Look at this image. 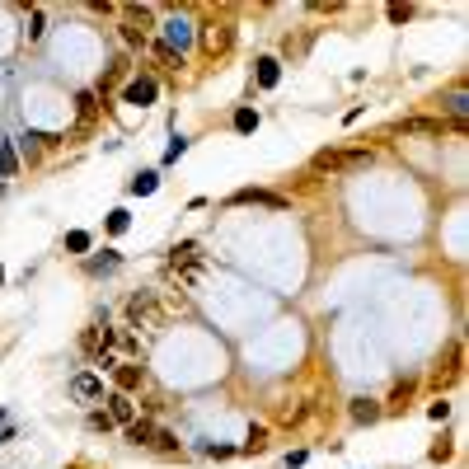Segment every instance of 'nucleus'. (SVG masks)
<instances>
[{"label": "nucleus", "mask_w": 469, "mask_h": 469, "mask_svg": "<svg viewBox=\"0 0 469 469\" xmlns=\"http://www.w3.org/2000/svg\"><path fill=\"white\" fill-rule=\"evenodd\" d=\"M366 164H371V150H319L314 155V169H328V174L366 169Z\"/></svg>", "instance_id": "nucleus-1"}, {"label": "nucleus", "mask_w": 469, "mask_h": 469, "mask_svg": "<svg viewBox=\"0 0 469 469\" xmlns=\"http://www.w3.org/2000/svg\"><path fill=\"white\" fill-rule=\"evenodd\" d=\"M197 38H202V52L206 57H225L234 43V24L230 19H211V24H202L197 29Z\"/></svg>", "instance_id": "nucleus-2"}, {"label": "nucleus", "mask_w": 469, "mask_h": 469, "mask_svg": "<svg viewBox=\"0 0 469 469\" xmlns=\"http://www.w3.org/2000/svg\"><path fill=\"white\" fill-rule=\"evenodd\" d=\"M127 328H160V305L150 291H136L127 300Z\"/></svg>", "instance_id": "nucleus-3"}, {"label": "nucleus", "mask_w": 469, "mask_h": 469, "mask_svg": "<svg viewBox=\"0 0 469 469\" xmlns=\"http://www.w3.org/2000/svg\"><path fill=\"white\" fill-rule=\"evenodd\" d=\"M155 94H160L155 76H132L122 85V104H132V108H150V104H155Z\"/></svg>", "instance_id": "nucleus-4"}, {"label": "nucleus", "mask_w": 469, "mask_h": 469, "mask_svg": "<svg viewBox=\"0 0 469 469\" xmlns=\"http://www.w3.org/2000/svg\"><path fill=\"white\" fill-rule=\"evenodd\" d=\"M146 33H150V10L146 5H127L122 10V43H146Z\"/></svg>", "instance_id": "nucleus-5"}, {"label": "nucleus", "mask_w": 469, "mask_h": 469, "mask_svg": "<svg viewBox=\"0 0 469 469\" xmlns=\"http://www.w3.org/2000/svg\"><path fill=\"white\" fill-rule=\"evenodd\" d=\"M192 38H197V29H192V24H188L183 15L164 19V38H160V43H164V47H174V52H178V57H183L188 47H192Z\"/></svg>", "instance_id": "nucleus-6"}, {"label": "nucleus", "mask_w": 469, "mask_h": 469, "mask_svg": "<svg viewBox=\"0 0 469 469\" xmlns=\"http://www.w3.org/2000/svg\"><path fill=\"white\" fill-rule=\"evenodd\" d=\"M141 380H146V366H141V361H118V366H113V385H118V394L141 390Z\"/></svg>", "instance_id": "nucleus-7"}, {"label": "nucleus", "mask_w": 469, "mask_h": 469, "mask_svg": "<svg viewBox=\"0 0 469 469\" xmlns=\"http://www.w3.org/2000/svg\"><path fill=\"white\" fill-rule=\"evenodd\" d=\"M230 202L234 206H272V211H281V197L277 192H263V188H239V192H230Z\"/></svg>", "instance_id": "nucleus-8"}, {"label": "nucleus", "mask_w": 469, "mask_h": 469, "mask_svg": "<svg viewBox=\"0 0 469 469\" xmlns=\"http://www.w3.org/2000/svg\"><path fill=\"white\" fill-rule=\"evenodd\" d=\"M104 404H108V422H122V427H132V422H136V404H132V394H118V390H113Z\"/></svg>", "instance_id": "nucleus-9"}, {"label": "nucleus", "mask_w": 469, "mask_h": 469, "mask_svg": "<svg viewBox=\"0 0 469 469\" xmlns=\"http://www.w3.org/2000/svg\"><path fill=\"white\" fill-rule=\"evenodd\" d=\"M99 394H104V380H99V375H76V380H71V399H76V404H94V399H99Z\"/></svg>", "instance_id": "nucleus-10"}, {"label": "nucleus", "mask_w": 469, "mask_h": 469, "mask_svg": "<svg viewBox=\"0 0 469 469\" xmlns=\"http://www.w3.org/2000/svg\"><path fill=\"white\" fill-rule=\"evenodd\" d=\"M399 132L404 136H441L446 122H437V118H408V122H399Z\"/></svg>", "instance_id": "nucleus-11"}, {"label": "nucleus", "mask_w": 469, "mask_h": 469, "mask_svg": "<svg viewBox=\"0 0 469 469\" xmlns=\"http://www.w3.org/2000/svg\"><path fill=\"white\" fill-rule=\"evenodd\" d=\"M253 80H258V90H277L281 62H277V57H263V62H258V71H253Z\"/></svg>", "instance_id": "nucleus-12"}, {"label": "nucleus", "mask_w": 469, "mask_h": 469, "mask_svg": "<svg viewBox=\"0 0 469 469\" xmlns=\"http://www.w3.org/2000/svg\"><path fill=\"white\" fill-rule=\"evenodd\" d=\"M347 413H352V422H366V427H371V422H380V418H385V413H380V404H375V399H352V408H347Z\"/></svg>", "instance_id": "nucleus-13"}, {"label": "nucleus", "mask_w": 469, "mask_h": 469, "mask_svg": "<svg viewBox=\"0 0 469 469\" xmlns=\"http://www.w3.org/2000/svg\"><path fill=\"white\" fill-rule=\"evenodd\" d=\"M76 113H80V122L90 127L94 113H99V94H94V90H80V94H76Z\"/></svg>", "instance_id": "nucleus-14"}, {"label": "nucleus", "mask_w": 469, "mask_h": 469, "mask_svg": "<svg viewBox=\"0 0 469 469\" xmlns=\"http://www.w3.org/2000/svg\"><path fill=\"white\" fill-rule=\"evenodd\" d=\"M455 375H460V343H451V352H446V366H437V385H451Z\"/></svg>", "instance_id": "nucleus-15"}, {"label": "nucleus", "mask_w": 469, "mask_h": 469, "mask_svg": "<svg viewBox=\"0 0 469 469\" xmlns=\"http://www.w3.org/2000/svg\"><path fill=\"white\" fill-rule=\"evenodd\" d=\"M85 267H90L94 277H104V272H118V267H122V258H118V253H113V249H104V253H99V258H90V263H85Z\"/></svg>", "instance_id": "nucleus-16"}, {"label": "nucleus", "mask_w": 469, "mask_h": 469, "mask_svg": "<svg viewBox=\"0 0 469 469\" xmlns=\"http://www.w3.org/2000/svg\"><path fill=\"white\" fill-rule=\"evenodd\" d=\"M150 52H155V62H160V66H169V71H178V66H183V57H178L174 47H164V43H160V38H155V43H150Z\"/></svg>", "instance_id": "nucleus-17"}, {"label": "nucleus", "mask_w": 469, "mask_h": 469, "mask_svg": "<svg viewBox=\"0 0 469 469\" xmlns=\"http://www.w3.org/2000/svg\"><path fill=\"white\" fill-rule=\"evenodd\" d=\"M127 437L136 441V446H150V441H155V422H132V427H127Z\"/></svg>", "instance_id": "nucleus-18"}, {"label": "nucleus", "mask_w": 469, "mask_h": 469, "mask_svg": "<svg viewBox=\"0 0 469 469\" xmlns=\"http://www.w3.org/2000/svg\"><path fill=\"white\" fill-rule=\"evenodd\" d=\"M192 258H197V239H183V244H174L169 249V263L178 267V263H192Z\"/></svg>", "instance_id": "nucleus-19"}, {"label": "nucleus", "mask_w": 469, "mask_h": 469, "mask_svg": "<svg viewBox=\"0 0 469 469\" xmlns=\"http://www.w3.org/2000/svg\"><path fill=\"white\" fill-rule=\"evenodd\" d=\"M408 399H413V385H399V390L390 394V404L380 408V413H404V408H408Z\"/></svg>", "instance_id": "nucleus-20"}, {"label": "nucleus", "mask_w": 469, "mask_h": 469, "mask_svg": "<svg viewBox=\"0 0 469 469\" xmlns=\"http://www.w3.org/2000/svg\"><path fill=\"white\" fill-rule=\"evenodd\" d=\"M19 174V155H15V146H0V178H15Z\"/></svg>", "instance_id": "nucleus-21"}, {"label": "nucleus", "mask_w": 469, "mask_h": 469, "mask_svg": "<svg viewBox=\"0 0 469 469\" xmlns=\"http://www.w3.org/2000/svg\"><path fill=\"white\" fill-rule=\"evenodd\" d=\"M127 188H132L136 197H150V192H155V188H160V178H155V174H136V178H132V183H127Z\"/></svg>", "instance_id": "nucleus-22"}, {"label": "nucleus", "mask_w": 469, "mask_h": 469, "mask_svg": "<svg viewBox=\"0 0 469 469\" xmlns=\"http://www.w3.org/2000/svg\"><path fill=\"white\" fill-rule=\"evenodd\" d=\"M90 244H94V234H90V230H71V234H66V249H71V253H85Z\"/></svg>", "instance_id": "nucleus-23"}, {"label": "nucleus", "mask_w": 469, "mask_h": 469, "mask_svg": "<svg viewBox=\"0 0 469 469\" xmlns=\"http://www.w3.org/2000/svg\"><path fill=\"white\" fill-rule=\"evenodd\" d=\"M127 225H132V211H108V234H127Z\"/></svg>", "instance_id": "nucleus-24"}, {"label": "nucleus", "mask_w": 469, "mask_h": 469, "mask_svg": "<svg viewBox=\"0 0 469 469\" xmlns=\"http://www.w3.org/2000/svg\"><path fill=\"white\" fill-rule=\"evenodd\" d=\"M253 127H258V113H253V108L234 113V132H253Z\"/></svg>", "instance_id": "nucleus-25"}, {"label": "nucleus", "mask_w": 469, "mask_h": 469, "mask_svg": "<svg viewBox=\"0 0 469 469\" xmlns=\"http://www.w3.org/2000/svg\"><path fill=\"white\" fill-rule=\"evenodd\" d=\"M155 451H178V437L174 432H164V427H155V441H150Z\"/></svg>", "instance_id": "nucleus-26"}, {"label": "nucleus", "mask_w": 469, "mask_h": 469, "mask_svg": "<svg viewBox=\"0 0 469 469\" xmlns=\"http://www.w3.org/2000/svg\"><path fill=\"white\" fill-rule=\"evenodd\" d=\"M263 446H267V432H263V427H253V432H249V441H244V446H239V451H263Z\"/></svg>", "instance_id": "nucleus-27"}, {"label": "nucleus", "mask_w": 469, "mask_h": 469, "mask_svg": "<svg viewBox=\"0 0 469 469\" xmlns=\"http://www.w3.org/2000/svg\"><path fill=\"white\" fill-rule=\"evenodd\" d=\"M446 108L460 118V113H465V90H451V94H446Z\"/></svg>", "instance_id": "nucleus-28"}, {"label": "nucleus", "mask_w": 469, "mask_h": 469, "mask_svg": "<svg viewBox=\"0 0 469 469\" xmlns=\"http://www.w3.org/2000/svg\"><path fill=\"white\" fill-rule=\"evenodd\" d=\"M427 418H432V422H446V418H451V404H446V399H437V404L427 408Z\"/></svg>", "instance_id": "nucleus-29"}, {"label": "nucleus", "mask_w": 469, "mask_h": 469, "mask_svg": "<svg viewBox=\"0 0 469 469\" xmlns=\"http://www.w3.org/2000/svg\"><path fill=\"white\" fill-rule=\"evenodd\" d=\"M113 422H108V413H90V432H108Z\"/></svg>", "instance_id": "nucleus-30"}, {"label": "nucleus", "mask_w": 469, "mask_h": 469, "mask_svg": "<svg viewBox=\"0 0 469 469\" xmlns=\"http://www.w3.org/2000/svg\"><path fill=\"white\" fill-rule=\"evenodd\" d=\"M183 150H188V141H183V136H178V141H174V146H169V150H164V164H174V160L183 155Z\"/></svg>", "instance_id": "nucleus-31"}, {"label": "nucleus", "mask_w": 469, "mask_h": 469, "mask_svg": "<svg viewBox=\"0 0 469 469\" xmlns=\"http://www.w3.org/2000/svg\"><path fill=\"white\" fill-rule=\"evenodd\" d=\"M80 347H85V352H99V328H90V333L80 338Z\"/></svg>", "instance_id": "nucleus-32"}, {"label": "nucleus", "mask_w": 469, "mask_h": 469, "mask_svg": "<svg viewBox=\"0 0 469 469\" xmlns=\"http://www.w3.org/2000/svg\"><path fill=\"white\" fill-rule=\"evenodd\" d=\"M432 460H437V465L441 460H451V441H437V446H432Z\"/></svg>", "instance_id": "nucleus-33"}, {"label": "nucleus", "mask_w": 469, "mask_h": 469, "mask_svg": "<svg viewBox=\"0 0 469 469\" xmlns=\"http://www.w3.org/2000/svg\"><path fill=\"white\" fill-rule=\"evenodd\" d=\"M29 38H43V15H38V10L29 15Z\"/></svg>", "instance_id": "nucleus-34"}, {"label": "nucleus", "mask_w": 469, "mask_h": 469, "mask_svg": "<svg viewBox=\"0 0 469 469\" xmlns=\"http://www.w3.org/2000/svg\"><path fill=\"white\" fill-rule=\"evenodd\" d=\"M408 15H413V10H408V5H390V19H394V24H404Z\"/></svg>", "instance_id": "nucleus-35"}, {"label": "nucleus", "mask_w": 469, "mask_h": 469, "mask_svg": "<svg viewBox=\"0 0 469 469\" xmlns=\"http://www.w3.org/2000/svg\"><path fill=\"white\" fill-rule=\"evenodd\" d=\"M206 455H216V460H230L234 446H206Z\"/></svg>", "instance_id": "nucleus-36"}, {"label": "nucleus", "mask_w": 469, "mask_h": 469, "mask_svg": "<svg viewBox=\"0 0 469 469\" xmlns=\"http://www.w3.org/2000/svg\"><path fill=\"white\" fill-rule=\"evenodd\" d=\"M0 281H5V267H0Z\"/></svg>", "instance_id": "nucleus-37"}]
</instances>
